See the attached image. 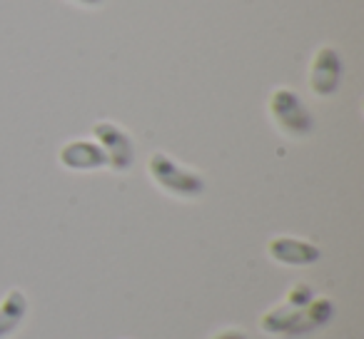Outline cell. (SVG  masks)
Instances as JSON below:
<instances>
[{"mask_svg":"<svg viewBox=\"0 0 364 339\" xmlns=\"http://www.w3.org/2000/svg\"><path fill=\"white\" fill-rule=\"evenodd\" d=\"M92 135L97 137V145L102 147L107 157V167H112L115 173H125L130 170L135 162V145H132L130 135L122 127H117L115 122H95Z\"/></svg>","mask_w":364,"mask_h":339,"instance_id":"cell-4","label":"cell"},{"mask_svg":"<svg viewBox=\"0 0 364 339\" xmlns=\"http://www.w3.org/2000/svg\"><path fill=\"white\" fill-rule=\"evenodd\" d=\"M314 297H317V294H314V289L309 287L307 282H297L289 287L287 294H284V302L294 304V307H304V304H309Z\"/></svg>","mask_w":364,"mask_h":339,"instance_id":"cell-9","label":"cell"},{"mask_svg":"<svg viewBox=\"0 0 364 339\" xmlns=\"http://www.w3.org/2000/svg\"><path fill=\"white\" fill-rule=\"evenodd\" d=\"M60 162L70 170H100L107 167V157L97 142L73 140L60 150Z\"/></svg>","mask_w":364,"mask_h":339,"instance_id":"cell-7","label":"cell"},{"mask_svg":"<svg viewBox=\"0 0 364 339\" xmlns=\"http://www.w3.org/2000/svg\"><path fill=\"white\" fill-rule=\"evenodd\" d=\"M28 314V297L21 289H8L6 297L0 299V339H8Z\"/></svg>","mask_w":364,"mask_h":339,"instance_id":"cell-8","label":"cell"},{"mask_svg":"<svg viewBox=\"0 0 364 339\" xmlns=\"http://www.w3.org/2000/svg\"><path fill=\"white\" fill-rule=\"evenodd\" d=\"M267 110L272 122L277 125V130L282 135L292 137V140H302V137H309L314 127V120L309 115L307 105L299 100V95L289 87H277L272 90L267 102Z\"/></svg>","mask_w":364,"mask_h":339,"instance_id":"cell-3","label":"cell"},{"mask_svg":"<svg viewBox=\"0 0 364 339\" xmlns=\"http://www.w3.org/2000/svg\"><path fill=\"white\" fill-rule=\"evenodd\" d=\"M77 3H82V6H85V3H87V6H97L100 0H77Z\"/></svg>","mask_w":364,"mask_h":339,"instance_id":"cell-11","label":"cell"},{"mask_svg":"<svg viewBox=\"0 0 364 339\" xmlns=\"http://www.w3.org/2000/svg\"><path fill=\"white\" fill-rule=\"evenodd\" d=\"M334 317V302L329 297H314L304 307L277 304L259 317V327L277 339H304L327 327Z\"/></svg>","mask_w":364,"mask_h":339,"instance_id":"cell-1","label":"cell"},{"mask_svg":"<svg viewBox=\"0 0 364 339\" xmlns=\"http://www.w3.org/2000/svg\"><path fill=\"white\" fill-rule=\"evenodd\" d=\"M267 252L274 262L287 264V267H307V264H314L319 257H322L317 244L307 242V240H297V237L269 240Z\"/></svg>","mask_w":364,"mask_h":339,"instance_id":"cell-6","label":"cell"},{"mask_svg":"<svg viewBox=\"0 0 364 339\" xmlns=\"http://www.w3.org/2000/svg\"><path fill=\"white\" fill-rule=\"evenodd\" d=\"M213 339H247V334H245L242 329L228 327V329H223V332L213 334Z\"/></svg>","mask_w":364,"mask_h":339,"instance_id":"cell-10","label":"cell"},{"mask_svg":"<svg viewBox=\"0 0 364 339\" xmlns=\"http://www.w3.org/2000/svg\"><path fill=\"white\" fill-rule=\"evenodd\" d=\"M342 82V60L334 48H319L309 65V87L317 97H329Z\"/></svg>","mask_w":364,"mask_h":339,"instance_id":"cell-5","label":"cell"},{"mask_svg":"<svg viewBox=\"0 0 364 339\" xmlns=\"http://www.w3.org/2000/svg\"><path fill=\"white\" fill-rule=\"evenodd\" d=\"M147 170H150V178L155 180L157 188L165 190L172 198L195 200L205 193V180L195 170L180 165V162L172 160L165 152H152Z\"/></svg>","mask_w":364,"mask_h":339,"instance_id":"cell-2","label":"cell"}]
</instances>
